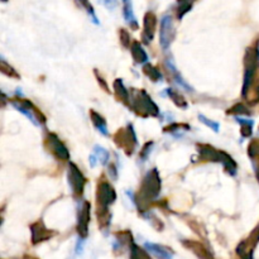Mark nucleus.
<instances>
[{"mask_svg":"<svg viewBox=\"0 0 259 259\" xmlns=\"http://www.w3.org/2000/svg\"><path fill=\"white\" fill-rule=\"evenodd\" d=\"M30 232H32V243L33 244H38V243L43 242V240H48L56 234V233L51 232L47 228L43 225L42 222H37L34 224L30 225Z\"/></svg>","mask_w":259,"mask_h":259,"instance_id":"12","label":"nucleus"},{"mask_svg":"<svg viewBox=\"0 0 259 259\" xmlns=\"http://www.w3.org/2000/svg\"><path fill=\"white\" fill-rule=\"evenodd\" d=\"M144 248L158 258L169 259L174 257V252H171L168 248L162 247V245L159 244H154V243H146V244H144Z\"/></svg>","mask_w":259,"mask_h":259,"instance_id":"14","label":"nucleus"},{"mask_svg":"<svg viewBox=\"0 0 259 259\" xmlns=\"http://www.w3.org/2000/svg\"><path fill=\"white\" fill-rule=\"evenodd\" d=\"M131 109L137 114L144 116H157L159 114L158 106L154 104L151 96L144 90H133L131 98Z\"/></svg>","mask_w":259,"mask_h":259,"instance_id":"3","label":"nucleus"},{"mask_svg":"<svg viewBox=\"0 0 259 259\" xmlns=\"http://www.w3.org/2000/svg\"><path fill=\"white\" fill-rule=\"evenodd\" d=\"M46 147L48 151L53 154L57 159H62V161H67L70 158V152L66 148L65 144L58 139L57 136L55 134H48L46 138Z\"/></svg>","mask_w":259,"mask_h":259,"instance_id":"10","label":"nucleus"},{"mask_svg":"<svg viewBox=\"0 0 259 259\" xmlns=\"http://www.w3.org/2000/svg\"><path fill=\"white\" fill-rule=\"evenodd\" d=\"M199 119H200V121H202V123L204 124H206L207 126H209V128H211V129H214L215 132H219V128H220V124L218 123V121H214V120H210V119H207L206 116H204V115H201V114H200L199 115Z\"/></svg>","mask_w":259,"mask_h":259,"instance_id":"28","label":"nucleus"},{"mask_svg":"<svg viewBox=\"0 0 259 259\" xmlns=\"http://www.w3.org/2000/svg\"><path fill=\"white\" fill-rule=\"evenodd\" d=\"M90 116H91V120H93L94 126L96 128V131L99 133H101L103 136H108L109 131H108V126H106V121L98 111L95 110H90Z\"/></svg>","mask_w":259,"mask_h":259,"instance_id":"18","label":"nucleus"},{"mask_svg":"<svg viewBox=\"0 0 259 259\" xmlns=\"http://www.w3.org/2000/svg\"><path fill=\"white\" fill-rule=\"evenodd\" d=\"M95 75L98 76V80H99V83H100V85H103V89L105 91H108L109 93V89H108V85H106V82L105 81H104V78H103V76H99V73H98V70H95Z\"/></svg>","mask_w":259,"mask_h":259,"instance_id":"34","label":"nucleus"},{"mask_svg":"<svg viewBox=\"0 0 259 259\" xmlns=\"http://www.w3.org/2000/svg\"><path fill=\"white\" fill-rule=\"evenodd\" d=\"M120 42L125 48L131 47V35H129V32L126 29H120Z\"/></svg>","mask_w":259,"mask_h":259,"instance_id":"29","label":"nucleus"},{"mask_svg":"<svg viewBox=\"0 0 259 259\" xmlns=\"http://www.w3.org/2000/svg\"><path fill=\"white\" fill-rule=\"evenodd\" d=\"M237 121L242 124V136L243 137H250L252 136V128H253V121L247 120V119H240L237 116Z\"/></svg>","mask_w":259,"mask_h":259,"instance_id":"25","label":"nucleus"},{"mask_svg":"<svg viewBox=\"0 0 259 259\" xmlns=\"http://www.w3.org/2000/svg\"><path fill=\"white\" fill-rule=\"evenodd\" d=\"M152 147H153V142H148V143L144 144V147L142 148V152H141V159H142V161H146V159L148 158L149 153L152 152Z\"/></svg>","mask_w":259,"mask_h":259,"instance_id":"30","label":"nucleus"},{"mask_svg":"<svg viewBox=\"0 0 259 259\" xmlns=\"http://www.w3.org/2000/svg\"><path fill=\"white\" fill-rule=\"evenodd\" d=\"M12 105L18 111L24 114L34 125L40 126L42 124L46 123V118L42 115V113H39V110L33 105V103H30L27 99H22L20 101H12Z\"/></svg>","mask_w":259,"mask_h":259,"instance_id":"6","label":"nucleus"},{"mask_svg":"<svg viewBox=\"0 0 259 259\" xmlns=\"http://www.w3.org/2000/svg\"><path fill=\"white\" fill-rule=\"evenodd\" d=\"M82 248H83V238L80 237L77 243V247H76V254H81L82 253Z\"/></svg>","mask_w":259,"mask_h":259,"instance_id":"35","label":"nucleus"},{"mask_svg":"<svg viewBox=\"0 0 259 259\" xmlns=\"http://www.w3.org/2000/svg\"><path fill=\"white\" fill-rule=\"evenodd\" d=\"M143 72L149 80L154 81V82H161V81H163V75H162V72L156 66H152L149 63H147V65L143 66Z\"/></svg>","mask_w":259,"mask_h":259,"instance_id":"19","label":"nucleus"},{"mask_svg":"<svg viewBox=\"0 0 259 259\" xmlns=\"http://www.w3.org/2000/svg\"><path fill=\"white\" fill-rule=\"evenodd\" d=\"M98 157H96V154L95 153H93V154H90V166L93 167H95L96 166V163H98Z\"/></svg>","mask_w":259,"mask_h":259,"instance_id":"36","label":"nucleus"},{"mask_svg":"<svg viewBox=\"0 0 259 259\" xmlns=\"http://www.w3.org/2000/svg\"><path fill=\"white\" fill-rule=\"evenodd\" d=\"M156 25H157L156 15H154L152 12H148L146 15H144L143 33H142V38H143L144 43H147V45H148L151 40H153Z\"/></svg>","mask_w":259,"mask_h":259,"instance_id":"13","label":"nucleus"},{"mask_svg":"<svg viewBox=\"0 0 259 259\" xmlns=\"http://www.w3.org/2000/svg\"><path fill=\"white\" fill-rule=\"evenodd\" d=\"M78 2H80L81 7H82L83 9H85L86 12H88L89 15H90V18H91V19H93V22L95 23V24H98V25L100 24V22H99L98 17H96L95 10H94L93 5L90 4V2H89V0H78Z\"/></svg>","mask_w":259,"mask_h":259,"instance_id":"22","label":"nucleus"},{"mask_svg":"<svg viewBox=\"0 0 259 259\" xmlns=\"http://www.w3.org/2000/svg\"><path fill=\"white\" fill-rule=\"evenodd\" d=\"M108 172H109V176H110L113 180L118 179V168H116L115 164H114V163L109 164Z\"/></svg>","mask_w":259,"mask_h":259,"instance_id":"33","label":"nucleus"},{"mask_svg":"<svg viewBox=\"0 0 259 259\" xmlns=\"http://www.w3.org/2000/svg\"><path fill=\"white\" fill-rule=\"evenodd\" d=\"M94 153L96 154V157H98V159H99V162H100L101 164H106L108 163V161H109V152L106 151V149H104L103 147H100V146H95V148H94Z\"/></svg>","mask_w":259,"mask_h":259,"instance_id":"23","label":"nucleus"},{"mask_svg":"<svg viewBox=\"0 0 259 259\" xmlns=\"http://www.w3.org/2000/svg\"><path fill=\"white\" fill-rule=\"evenodd\" d=\"M192 2L194 0H179L180 5H179V10H177V18L181 19L192 7Z\"/></svg>","mask_w":259,"mask_h":259,"instance_id":"24","label":"nucleus"},{"mask_svg":"<svg viewBox=\"0 0 259 259\" xmlns=\"http://www.w3.org/2000/svg\"><path fill=\"white\" fill-rule=\"evenodd\" d=\"M184 245L185 247L189 248L191 252H194L197 257H199V254H200V257H210V255H211L210 253L206 252V249H205V248L202 247L200 243H197V242H191V240H187V242H184Z\"/></svg>","mask_w":259,"mask_h":259,"instance_id":"20","label":"nucleus"},{"mask_svg":"<svg viewBox=\"0 0 259 259\" xmlns=\"http://www.w3.org/2000/svg\"><path fill=\"white\" fill-rule=\"evenodd\" d=\"M182 129L190 131V126L187 125V124H174V125L171 126H167V128L164 129V132H171V133H174L175 131H182Z\"/></svg>","mask_w":259,"mask_h":259,"instance_id":"32","label":"nucleus"},{"mask_svg":"<svg viewBox=\"0 0 259 259\" xmlns=\"http://www.w3.org/2000/svg\"><path fill=\"white\" fill-rule=\"evenodd\" d=\"M175 27L172 17L169 15H164L161 20V32H159V42H161V47L164 51H167L171 46L172 40L175 38Z\"/></svg>","mask_w":259,"mask_h":259,"instance_id":"9","label":"nucleus"},{"mask_svg":"<svg viewBox=\"0 0 259 259\" xmlns=\"http://www.w3.org/2000/svg\"><path fill=\"white\" fill-rule=\"evenodd\" d=\"M116 199V192L114 187L106 180H100L96 191V201H98V217L109 214V206L114 204Z\"/></svg>","mask_w":259,"mask_h":259,"instance_id":"4","label":"nucleus"},{"mask_svg":"<svg viewBox=\"0 0 259 259\" xmlns=\"http://www.w3.org/2000/svg\"><path fill=\"white\" fill-rule=\"evenodd\" d=\"M197 151H199L200 158L205 159V161L211 162H219L225 167V171L230 175V176H235L237 175V163L234 159L229 156L228 153L222 151H218L211 146H202L199 144L197 146Z\"/></svg>","mask_w":259,"mask_h":259,"instance_id":"2","label":"nucleus"},{"mask_svg":"<svg viewBox=\"0 0 259 259\" xmlns=\"http://www.w3.org/2000/svg\"><path fill=\"white\" fill-rule=\"evenodd\" d=\"M228 114H234L235 116H238L239 114H243V115H249L250 113L249 110H247L245 106L242 105V104H237V105H234L232 109L228 110Z\"/></svg>","mask_w":259,"mask_h":259,"instance_id":"27","label":"nucleus"},{"mask_svg":"<svg viewBox=\"0 0 259 259\" xmlns=\"http://www.w3.org/2000/svg\"><path fill=\"white\" fill-rule=\"evenodd\" d=\"M113 86H114V91H115V95L118 96V98L125 104V105L131 106V95H129V91L126 90L125 86H124L123 80L116 78V80L114 81Z\"/></svg>","mask_w":259,"mask_h":259,"instance_id":"17","label":"nucleus"},{"mask_svg":"<svg viewBox=\"0 0 259 259\" xmlns=\"http://www.w3.org/2000/svg\"><path fill=\"white\" fill-rule=\"evenodd\" d=\"M67 177H68V185H70L73 196L75 197L82 196L83 189H85L86 179L76 164L73 163L68 164Z\"/></svg>","mask_w":259,"mask_h":259,"instance_id":"7","label":"nucleus"},{"mask_svg":"<svg viewBox=\"0 0 259 259\" xmlns=\"http://www.w3.org/2000/svg\"><path fill=\"white\" fill-rule=\"evenodd\" d=\"M162 187V181L161 177H159L158 171L156 168H153L152 171H149L146 175V177L143 179L141 185V190L137 194L136 199H134V204L139 202L141 205L146 206L149 202L156 200L158 197L159 192H161Z\"/></svg>","mask_w":259,"mask_h":259,"instance_id":"1","label":"nucleus"},{"mask_svg":"<svg viewBox=\"0 0 259 259\" xmlns=\"http://www.w3.org/2000/svg\"><path fill=\"white\" fill-rule=\"evenodd\" d=\"M167 93H168L169 98H171V100L174 101L175 104H176L177 106H180V108L182 109H187V106H189V104H187V101L185 100L184 96L181 95V94H179L177 91L172 90V89H167Z\"/></svg>","mask_w":259,"mask_h":259,"instance_id":"21","label":"nucleus"},{"mask_svg":"<svg viewBox=\"0 0 259 259\" xmlns=\"http://www.w3.org/2000/svg\"><path fill=\"white\" fill-rule=\"evenodd\" d=\"M131 51L134 61H136L137 63H139V65H143V63H146L147 61H148V55H147V52L144 51L143 46L139 42H137V40L131 45Z\"/></svg>","mask_w":259,"mask_h":259,"instance_id":"16","label":"nucleus"},{"mask_svg":"<svg viewBox=\"0 0 259 259\" xmlns=\"http://www.w3.org/2000/svg\"><path fill=\"white\" fill-rule=\"evenodd\" d=\"M259 58L258 51L254 52V50L249 48L245 53L244 58V65H245V71H244V82H243V90L242 94L243 96H247L248 90H249V86L253 81V76L255 73V60Z\"/></svg>","mask_w":259,"mask_h":259,"instance_id":"8","label":"nucleus"},{"mask_svg":"<svg viewBox=\"0 0 259 259\" xmlns=\"http://www.w3.org/2000/svg\"><path fill=\"white\" fill-rule=\"evenodd\" d=\"M0 70L4 75L10 76V77H14V78H19V75L17 73V71H14V68L12 66L8 65L7 62L4 61V58H2V63H0Z\"/></svg>","mask_w":259,"mask_h":259,"instance_id":"26","label":"nucleus"},{"mask_svg":"<svg viewBox=\"0 0 259 259\" xmlns=\"http://www.w3.org/2000/svg\"><path fill=\"white\" fill-rule=\"evenodd\" d=\"M114 142L118 144V147H120L121 149L125 151V153L132 154L134 152V148L138 144V141H137V136L134 133L133 125L129 124L126 128L119 129L115 134H114Z\"/></svg>","mask_w":259,"mask_h":259,"instance_id":"5","label":"nucleus"},{"mask_svg":"<svg viewBox=\"0 0 259 259\" xmlns=\"http://www.w3.org/2000/svg\"><path fill=\"white\" fill-rule=\"evenodd\" d=\"M91 220V204L89 201H83L78 209L77 215V232L81 238H86L89 235V224Z\"/></svg>","mask_w":259,"mask_h":259,"instance_id":"11","label":"nucleus"},{"mask_svg":"<svg viewBox=\"0 0 259 259\" xmlns=\"http://www.w3.org/2000/svg\"><path fill=\"white\" fill-rule=\"evenodd\" d=\"M99 3L109 10H115L118 7V0H99Z\"/></svg>","mask_w":259,"mask_h":259,"instance_id":"31","label":"nucleus"},{"mask_svg":"<svg viewBox=\"0 0 259 259\" xmlns=\"http://www.w3.org/2000/svg\"><path fill=\"white\" fill-rule=\"evenodd\" d=\"M123 14H124V19L126 20V23L133 25V29H138L139 25L136 19V15H134L133 3H132V0H123Z\"/></svg>","mask_w":259,"mask_h":259,"instance_id":"15","label":"nucleus"}]
</instances>
